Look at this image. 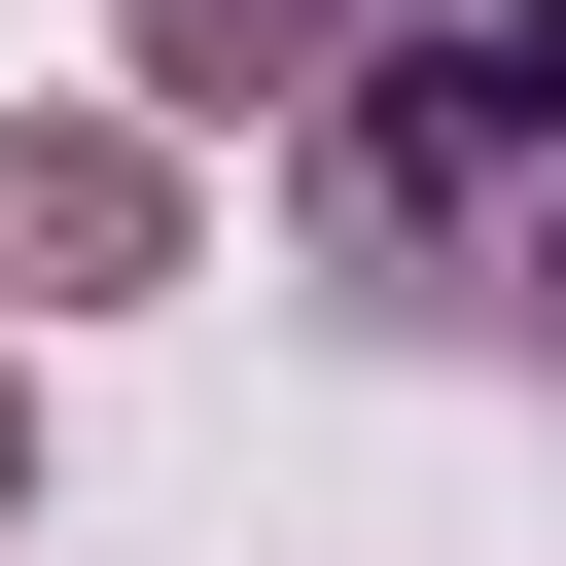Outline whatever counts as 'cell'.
<instances>
[{
	"label": "cell",
	"instance_id": "cell-1",
	"mask_svg": "<svg viewBox=\"0 0 566 566\" xmlns=\"http://www.w3.org/2000/svg\"><path fill=\"white\" fill-rule=\"evenodd\" d=\"M318 283L389 354H566V0H389L318 71Z\"/></svg>",
	"mask_w": 566,
	"mask_h": 566
},
{
	"label": "cell",
	"instance_id": "cell-2",
	"mask_svg": "<svg viewBox=\"0 0 566 566\" xmlns=\"http://www.w3.org/2000/svg\"><path fill=\"white\" fill-rule=\"evenodd\" d=\"M142 283H177V142L142 106H35L0 142V318H142Z\"/></svg>",
	"mask_w": 566,
	"mask_h": 566
},
{
	"label": "cell",
	"instance_id": "cell-3",
	"mask_svg": "<svg viewBox=\"0 0 566 566\" xmlns=\"http://www.w3.org/2000/svg\"><path fill=\"white\" fill-rule=\"evenodd\" d=\"M389 0H142V142H212V106H318Z\"/></svg>",
	"mask_w": 566,
	"mask_h": 566
},
{
	"label": "cell",
	"instance_id": "cell-4",
	"mask_svg": "<svg viewBox=\"0 0 566 566\" xmlns=\"http://www.w3.org/2000/svg\"><path fill=\"white\" fill-rule=\"evenodd\" d=\"M0 531H35V354H0Z\"/></svg>",
	"mask_w": 566,
	"mask_h": 566
}]
</instances>
